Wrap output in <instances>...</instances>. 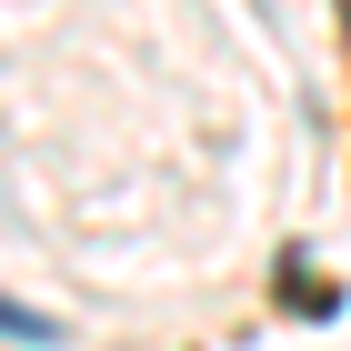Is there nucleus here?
Wrapping results in <instances>:
<instances>
[{
  "instance_id": "f257e3e1",
  "label": "nucleus",
  "mask_w": 351,
  "mask_h": 351,
  "mask_svg": "<svg viewBox=\"0 0 351 351\" xmlns=\"http://www.w3.org/2000/svg\"><path fill=\"white\" fill-rule=\"evenodd\" d=\"M0 331H21V341H51V322H40V311H10V301H0Z\"/></svg>"
}]
</instances>
